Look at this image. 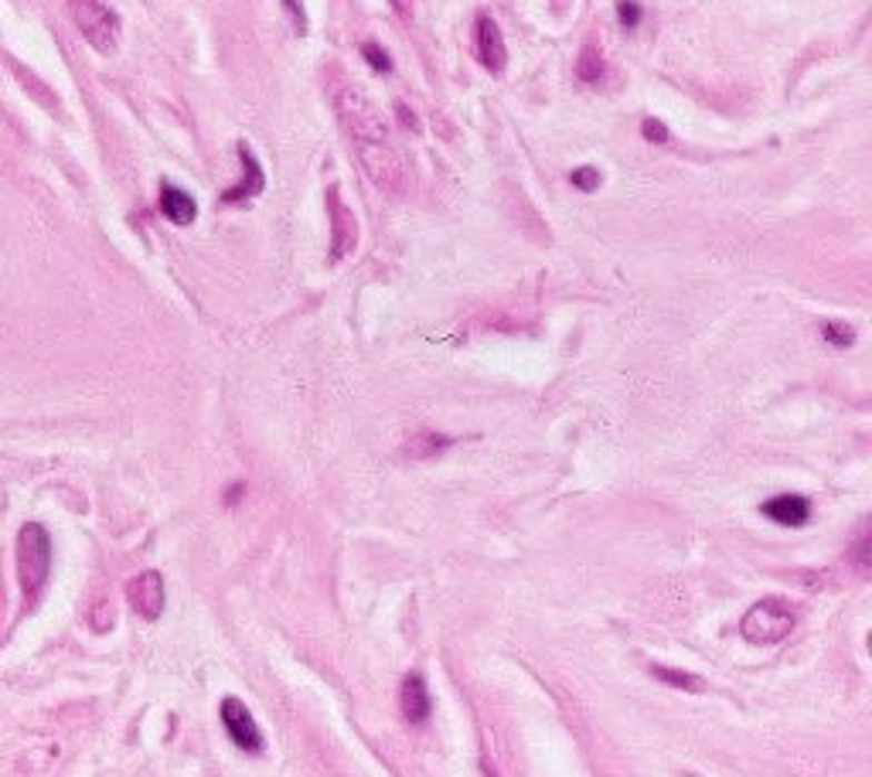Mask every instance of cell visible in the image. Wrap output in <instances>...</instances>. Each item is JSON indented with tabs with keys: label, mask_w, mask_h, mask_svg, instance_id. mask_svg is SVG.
Listing matches in <instances>:
<instances>
[{
	"label": "cell",
	"mask_w": 872,
	"mask_h": 777,
	"mask_svg": "<svg viewBox=\"0 0 872 777\" xmlns=\"http://www.w3.org/2000/svg\"><path fill=\"white\" fill-rule=\"evenodd\" d=\"M335 106H338V117H341V124H345L355 150H358L365 175L378 188L399 191L406 185V168H403L399 150L389 140V124L382 120L371 96L355 82H341L335 89Z\"/></svg>",
	"instance_id": "6da1fadb"
},
{
	"label": "cell",
	"mask_w": 872,
	"mask_h": 777,
	"mask_svg": "<svg viewBox=\"0 0 872 777\" xmlns=\"http://www.w3.org/2000/svg\"><path fill=\"white\" fill-rule=\"evenodd\" d=\"M794 607L781 597H767L746 610V618L740 621V635L750 645H777L794 631Z\"/></svg>",
	"instance_id": "7a4b0ae2"
},
{
	"label": "cell",
	"mask_w": 872,
	"mask_h": 777,
	"mask_svg": "<svg viewBox=\"0 0 872 777\" xmlns=\"http://www.w3.org/2000/svg\"><path fill=\"white\" fill-rule=\"evenodd\" d=\"M48 567H51V539L48 529L38 522L21 525L18 532V580L24 587L28 597H34L44 580H48Z\"/></svg>",
	"instance_id": "3957f363"
},
{
	"label": "cell",
	"mask_w": 872,
	"mask_h": 777,
	"mask_svg": "<svg viewBox=\"0 0 872 777\" xmlns=\"http://www.w3.org/2000/svg\"><path fill=\"white\" fill-rule=\"evenodd\" d=\"M69 11L76 28L96 51L113 55L120 48V18L109 4H102V0H69Z\"/></svg>",
	"instance_id": "277c9868"
},
{
	"label": "cell",
	"mask_w": 872,
	"mask_h": 777,
	"mask_svg": "<svg viewBox=\"0 0 872 777\" xmlns=\"http://www.w3.org/2000/svg\"><path fill=\"white\" fill-rule=\"evenodd\" d=\"M222 724H226V734L232 737V744L239 750H249V754L262 750V737H259V727L252 724V712L236 696H229L222 702Z\"/></svg>",
	"instance_id": "5b68a950"
},
{
	"label": "cell",
	"mask_w": 872,
	"mask_h": 777,
	"mask_svg": "<svg viewBox=\"0 0 872 777\" xmlns=\"http://www.w3.org/2000/svg\"><path fill=\"white\" fill-rule=\"evenodd\" d=\"M477 55H480V66L487 72L502 76L508 69V48H505L502 28H498L495 18H487V14L477 18Z\"/></svg>",
	"instance_id": "8992f818"
},
{
	"label": "cell",
	"mask_w": 872,
	"mask_h": 777,
	"mask_svg": "<svg viewBox=\"0 0 872 777\" xmlns=\"http://www.w3.org/2000/svg\"><path fill=\"white\" fill-rule=\"evenodd\" d=\"M127 597H130V603H133L137 614L147 618V621H157V618L164 614V580H160V573H153V570H147V573H140L137 580H130Z\"/></svg>",
	"instance_id": "52a82bcc"
},
{
	"label": "cell",
	"mask_w": 872,
	"mask_h": 777,
	"mask_svg": "<svg viewBox=\"0 0 872 777\" xmlns=\"http://www.w3.org/2000/svg\"><path fill=\"white\" fill-rule=\"evenodd\" d=\"M327 208H331V226H335V249H331V259L338 263L348 249H355V239H358V222L351 215V208L341 201V191L331 185L327 188Z\"/></svg>",
	"instance_id": "ba28073f"
},
{
	"label": "cell",
	"mask_w": 872,
	"mask_h": 777,
	"mask_svg": "<svg viewBox=\"0 0 872 777\" xmlns=\"http://www.w3.org/2000/svg\"><path fill=\"white\" fill-rule=\"evenodd\" d=\"M236 150H239V160H242V181L232 185V188L222 195L226 205H239V201H246V198H256V195L266 188V175H262V168H259V160H256L252 147H249L246 140H239Z\"/></svg>",
	"instance_id": "9c48e42d"
},
{
	"label": "cell",
	"mask_w": 872,
	"mask_h": 777,
	"mask_svg": "<svg viewBox=\"0 0 872 777\" xmlns=\"http://www.w3.org/2000/svg\"><path fill=\"white\" fill-rule=\"evenodd\" d=\"M399 702H403V716L409 724H423L433 709V699H429V689H426V679L423 676H406L403 679V689H399Z\"/></svg>",
	"instance_id": "30bf717a"
},
{
	"label": "cell",
	"mask_w": 872,
	"mask_h": 777,
	"mask_svg": "<svg viewBox=\"0 0 872 777\" xmlns=\"http://www.w3.org/2000/svg\"><path fill=\"white\" fill-rule=\"evenodd\" d=\"M763 515L767 519H774L777 525H804L807 522V515H811V505H807V498H801V494H777V498H771L767 505H763Z\"/></svg>",
	"instance_id": "8fae6325"
},
{
	"label": "cell",
	"mask_w": 872,
	"mask_h": 777,
	"mask_svg": "<svg viewBox=\"0 0 872 777\" xmlns=\"http://www.w3.org/2000/svg\"><path fill=\"white\" fill-rule=\"evenodd\" d=\"M160 212H164V218H168V222H175V226H191L195 215H198V205H195V198L188 191L164 181L160 185Z\"/></svg>",
	"instance_id": "7c38bea8"
},
{
	"label": "cell",
	"mask_w": 872,
	"mask_h": 777,
	"mask_svg": "<svg viewBox=\"0 0 872 777\" xmlns=\"http://www.w3.org/2000/svg\"><path fill=\"white\" fill-rule=\"evenodd\" d=\"M576 72H579V79L589 82V86L604 79V59H600V48H596V45H583Z\"/></svg>",
	"instance_id": "4fadbf2b"
},
{
	"label": "cell",
	"mask_w": 872,
	"mask_h": 777,
	"mask_svg": "<svg viewBox=\"0 0 872 777\" xmlns=\"http://www.w3.org/2000/svg\"><path fill=\"white\" fill-rule=\"evenodd\" d=\"M651 672L658 676L662 682L675 686V689H685V692H698L702 689V679L688 676V672H675V669H665V665H651Z\"/></svg>",
	"instance_id": "5bb4252c"
},
{
	"label": "cell",
	"mask_w": 872,
	"mask_h": 777,
	"mask_svg": "<svg viewBox=\"0 0 872 777\" xmlns=\"http://www.w3.org/2000/svg\"><path fill=\"white\" fill-rule=\"evenodd\" d=\"M361 59L375 69V72H393V59L386 55V48L382 45H375V41H368V45H361Z\"/></svg>",
	"instance_id": "9a60e30c"
},
{
	"label": "cell",
	"mask_w": 872,
	"mask_h": 777,
	"mask_svg": "<svg viewBox=\"0 0 872 777\" xmlns=\"http://www.w3.org/2000/svg\"><path fill=\"white\" fill-rule=\"evenodd\" d=\"M825 342H832L835 348H849L855 342V331L842 321H829L825 324Z\"/></svg>",
	"instance_id": "2e32d148"
},
{
	"label": "cell",
	"mask_w": 872,
	"mask_h": 777,
	"mask_svg": "<svg viewBox=\"0 0 872 777\" xmlns=\"http://www.w3.org/2000/svg\"><path fill=\"white\" fill-rule=\"evenodd\" d=\"M573 185H576L579 191H596V188H600V171H596V168H576V171H573Z\"/></svg>",
	"instance_id": "e0dca14e"
},
{
	"label": "cell",
	"mask_w": 872,
	"mask_h": 777,
	"mask_svg": "<svg viewBox=\"0 0 872 777\" xmlns=\"http://www.w3.org/2000/svg\"><path fill=\"white\" fill-rule=\"evenodd\" d=\"M617 18L624 28H637L641 24V8L634 4V0H617Z\"/></svg>",
	"instance_id": "ac0fdd59"
},
{
	"label": "cell",
	"mask_w": 872,
	"mask_h": 777,
	"mask_svg": "<svg viewBox=\"0 0 872 777\" xmlns=\"http://www.w3.org/2000/svg\"><path fill=\"white\" fill-rule=\"evenodd\" d=\"M644 140H651V144H665L668 140V127L662 124V120H644Z\"/></svg>",
	"instance_id": "d6986e66"
},
{
	"label": "cell",
	"mask_w": 872,
	"mask_h": 777,
	"mask_svg": "<svg viewBox=\"0 0 872 777\" xmlns=\"http://www.w3.org/2000/svg\"><path fill=\"white\" fill-rule=\"evenodd\" d=\"M284 8L290 11V18H294L297 31L304 35V31H307V14H304V4H300V0H284Z\"/></svg>",
	"instance_id": "ffe728a7"
},
{
	"label": "cell",
	"mask_w": 872,
	"mask_h": 777,
	"mask_svg": "<svg viewBox=\"0 0 872 777\" xmlns=\"http://www.w3.org/2000/svg\"><path fill=\"white\" fill-rule=\"evenodd\" d=\"M396 114H399V120L406 124V127H413V130H419V120L413 117V109H406V102H396Z\"/></svg>",
	"instance_id": "44dd1931"
},
{
	"label": "cell",
	"mask_w": 872,
	"mask_h": 777,
	"mask_svg": "<svg viewBox=\"0 0 872 777\" xmlns=\"http://www.w3.org/2000/svg\"><path fill=\"white\" fill-rule=\"evenodd\" d=\"M409 4H413V0H393V8H396L403 18H409Z\"/></svg>",
	"instance_id": "7402d4cb"
},
{
	"label": "cell",
	"mask_w": 872,
	"mask_h": 777,
	"mask_svg": "<svg viewBox=\"0 0 872 777\" xmlns=\"http://www.w3.org/2000/svg\"><path fill=\"white\" fill-rule=\"evenodd\" d=\"M487 777H498V774H495V770H487Z\"/></svg>",
	"instance_id": "603a6c76"
}]
</instances>
